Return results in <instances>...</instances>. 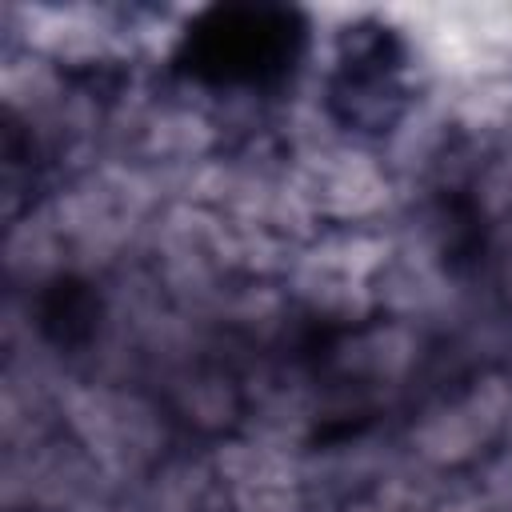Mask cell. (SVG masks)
Listing matches in <instances>:
<instances>
[{
	"mask_svg": "<svg viewBox=\"0 0 512 512\" xmlns=\"http://www.w3.org/2000/svg\"><path fill=\"white\" fill-rule=\"evenodd\" d=\"M304 48V20L288 8L228 4L188 24L180 60L204 84H272L292 72Z\"/></svg>",
	"mask_w": 512,
	"mask_h": 512,
	"instance_id": "6da1fadb",
	"label": "cell"
}]
</instances>
